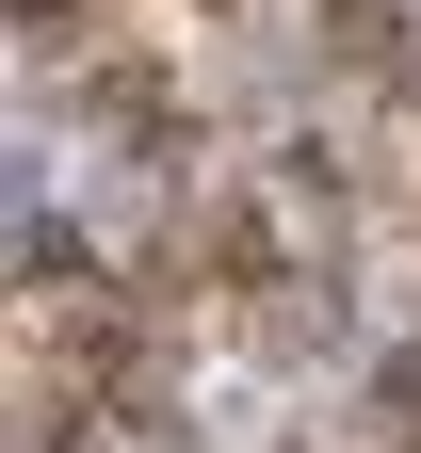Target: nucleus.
Wrapping results in <instances>:
<instances>
[{
	"mask_svg": "<svg viewBox=\"0 0 421 453\" xmlns=\"http://www.w3.org/2000/svg\"><path fill=\"white\" fill-rule=\"evenodd\" d=\"M227 340L244 357H276V372H324V357H356V308H340V259H276L244 308H227Z\"/></svg>",
	"mask_w": 421,
	"mask_h": 453,
	"instance_id": "obj_1",
	"label": "nucleus"
},
{
	"mask_svg": "<svg viewBox=\"0 0 421 453\" xmlns=\"http://www.w3.org/2000/svg\"><path fill=\"white\" fill-rule=\"evenodd\" d=\"M211 17H260V0H211Z\"/></svg>",
	"mask_w": 421,
	"mask_h": 453,
	"instance_id": "obj_2",
	"label": "nucleus"
}]
</instances>
